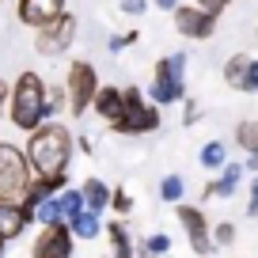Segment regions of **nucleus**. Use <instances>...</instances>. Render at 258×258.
Segmentation results:
<instances>
[{
    "label": "nucleus",
    "instance_id": "obj_25",
    "mask_svg": "<svg viewBox=\"0 0 258 258\" xmlns=\"http://www.w3.org/2000/svg\"><path fill=\"white\" fill-rule=\"evenodd\" d=\"M46 106H49V118H57L61 110H69V95H64V84L57 88V84H49L46 91Z\"/></svg>",
    "mask_w": 258,
    "mask_h": 258
},
{
    "label": "nucleus",
    "instance_id": "obj_26",
    "mask_svg": "<svg viewBox=\"0 0 258 258\" xmlns=\"http://www.w3.org/2000/svg\"><path fill=\"white\" fill-rule=\"evenodd\" d=\"M213 243H217V247H232L235 243V224L232 220H220V224L213 228Z\"/></svg>",
    "mask_w": 258,
    "mask_h": 258
},
{
    "label": "nucleus",
    "instance_id": "obj_31",
    "mask_svg": "<svg viewBox=\"0 0 258 258\" xmlns=\"http://www.w3.org/2000/svg\"><path fill=\"white\" fill-rule=\"evenodd\" d=\"M228 4H232V0H198V8L209 12V16H217V19H220V12H224Z\"/></svg>",
    "mask_w": 258,
    "mask_h": 258
},
{
    "label": "nucleus",
    "instance_id": "obj_36",
    "mask_svg": "<svg viewBox=\"0 0 258 258\" xmlns=\"http://www.w3.org/2000/svg\"><path fill=\"white\" fill-rule=\"evenodd\" d=\"M152 4H156L160 12H175V8H178V0H152Z\"/></svg>",
    "mask_w": 258,
    "mask_h": 258
},
{
    "label": "nucleus",
    "instance_id": "obj_28",
    "mask_svg": "<svg viewBox=\"0 0 258 258\" xmlns=\"http://www.w3.org/2000/svg\"><path fill=\"white\" fill-rule=\"evenodd\" d=\"M239 91H247V95H258V57H250L247 76H243V88H239Z\"/></svg>",
    "mask_w": 258,
    "mask_h": 258
},
{
    "label": "nucleus",
    "instance_id": "obj_23",
    "mask_svg": "<svg viewBox=\"0 0 258 258\" xmlns=\"http://www.w3.org/2000/svg\"><path fill=\"white\" fill-rule=\"evenodd\" d=\"M31 220H38L42 228L46 224H61V209H57V198H46V202H38L31 209Z\"/></svg>",
    "mask_w": 258,
    "mask_h": 258
},
{
    "label": "nucleus",
    "instance_id": "obj_30",
    "mask_svg": "<svg viewBox=\"0 0 258 258\" xmlns=\"http://www.w3.org/2000/svg\"><path fill=\"white\" fill-rule=\"evenodd\" d=\"M198 118H202V106L194 103V99H182V121H186V125H194Z\"/></svg>",
    "mask_w": 258,
    "mask_h": 258
},
{
    "label": "nucleus",
    "instance_id": "obj_5",
    "mask_svg": "<svg viewBox=\"0 0 258 258\" xmlns=\"http://www.w3.org/2000/svg\"><path fill=\"white\" fill-rule=\"evenodd\" d=\"M99 73L91 61H73L69 64V76H64V95H69V114L73 118H84V114L91 110V103H95L99 95Z\"/></svg>",
    "mask_w": 258,
    "mask_h": 258
},
{
    "label": "nucleus",
    "instance_id": "obj_7",
    "mask_svg": "<svg viewBox=\"0 0 258 258\" xmlns=\"http://www.w3.org/2000/svg\"><path fill=\"white\" fill-rule=\"evenodd\" d=\"M73 42H76V16H69V12H64L61 19H53V23H46V27L34 31V49H38L42 57L69 53Z\"/></svg>",
    "mask_w": 258,
    "mask_h": 258
},
{
    "label": "nucleus",
    "instance_id": "obj_35",
    "mask_svg": "<svg viewBox=\"0 0 258 258\" xmlns=\"http://www.w3.org/2000/svg\"><path fill=\"white\" fill-rule=\"evenodd\" d=\"M76 148H80L84 156H91V152H95V145H91V137H76Z\"/></svg>",
    "mask_w": 258,
    "mask_h": 258
},
{
    "label": "nucleus",
    "instance_id": "obj_38",
    "mask_svg": "<svg viewBox=\"0 0 258 258\" xmlns=\"http://www.w3.org/2000/svg\"><path fill=\"white\" fill-rule=\"evenodd\" d=\"M141 258H156V254H145V250H141ZM163 258H167V254H163Z\"/></svg>",
    "mask_w": 258,
    "mask_h": 258
},
{
    "label": "nucleus",
    "instance_id": "obj_1",
    "mask_svg": "<svg viewBox=\"0 0 258 258\" xmlns=\"http://www.w3.org/2000/svg\"><path fill=\"white\" fill-rule=\"evenodd\" d=\"M73 152H76V137L61 125V121H46V125H38L34 133H27V145H23L27 167H31L34 178L69 175Z\"/></svg>",
    "mask_w": 258,
    "mask_h": 258
},
{
    "label": "nucleus",
    "instance_id": "obj_27",
    "mask_svg": "<svg viewBox=\"0 0 258 258\" xmlns=\"http://www.w3.org/2000/svg\"><path fill=\"white\" fill-rule=\"evenodd\" d=\"M110 213H118V217L133 213V198H129V190H110Z\"/></svg>",
    "mask_w": 258,
    "mask_h": 258
},
{
    "label": "nucleus",
    "instance_id": "obj_9",
    "mask_svg": "<svg viewBox=\"0 0 258 258\" xmlns=\"http://www.w3.org/2000/svg\"><path fill=\"white\" fill-rule=\"evenodd\" d=\"M171 19H175V31L182 34V38H190V42H205L217 31V16L202 12L198 4H178V8L171 12Z\"/></svg>",
    "mask_w": 258,
    "mask_h": 258
},
{
    "label": "nucleus",
    "instance_id": "obj_37",
    "mask_svg": "<svg viewBox=\"0 0 258 258\" xmlns=\"http://www.w3.org/2000/svg\"><path fill=\"white\" fill-rule=\"evenodd\" d=\"M243 171H250V175L258 178V156H247V163H243Z\"/></svg>",
    "mask_w": 258,
    "mask_h": 258
},
{
    "label": "nucleus",
    "instance_id": "obj_15",
    "mask_svg": "<svg viewBox=\"0 0 258 258\" xmlns=\"http://www.w3.org/2000/svg\"><path fill=\"white\" fill-rule=\"evenodd\" d=\"M121 106H125V99H121V88H114V84H103L99 88V95H95V103H91V110L99 114L103 121H118L121 118Z\"/></svg>",
    "mask_w": 258,
    "mask_h": 258
},
{
    "label": "nucleus",
    "instance_id": "obj_16",
    "mask_svg": "<svg viewBox=\"0 0 258 258\" xmlns=\"http://www.w3.org/2000/svg\"><path fill=\"white\" fill-rule=\"evenodd\" d=\"M106 239H110V258H137V247L129 239V228L121 220H110L106 224Z\"/></svg>",
    "mask_w": 258,
    "mask_h": 258
},
{
    "label": "nucleus",
    "instance_id": "obj_18",
    "mask_svg": "<svg viewBox=\"0 0 258 258\" xmlns=\"http://www.w3.org/2000/svg\"><path fill=\"white\" fill-rule=\"evenodd\" d=\"M202 167L205 171H224V163H228V148H224V141H205L202 145Z\"/></svg>",
    "mask_w": 258,
    "mask_h": 258
},
{
    "label": "nucleus",
    "instance_id": "obj_8",
    "mask_svg": "<svg viewBox=\"0 0 258 258\" xmlns=\"http://www.w3.org/2000/svg\"><path fill=\"white\" fill-rule=\"evenodd\" d=\"M175 217H178V224H182V232H186V239H190V250L194 254H213L217 250V243H213V232H209V220H205V213H202V205H175Z\"/></svg>",
    "mask_w": 258,
    "mask_h": 258
},
{
    "label": "nucleus",
    "instance_id": "obj_3",
    "mask_svg": "<svg viewBox=\"0 0 258 258\" xmlns=\"http://www.w3.org/2000/svg\"><path fill=\"white\" fill-rule=\"evenodd\" d=\"M121 99H125L121 118L110 125L118 137H145V133H156V129H160V106L148 103L145 91H141L137 84L121 88Z\"/></svg>",
    "mask_w": 258,
    "mask_h": 258
},
{
    "label": "nucleus",
    "instance_id": "obj_6",
    "mask_svg": "<svg viewBox=\"0 0 258 258\" xmlns=\"http://www.w3.org/2000/svg\"><path fill=\"white\" fill-rule=\"evenodd\" d=\"M31 178L34 175L27 167L23 148L12 145V141H0V198H23Z\"/></svg>",
    "mask_w": 258,
    "mask_h": 258
},
{
    "label": "nucleus",
    "instance_id": "obj_22",
    "mask_svg": "<svg viewBox=\"0 0 258 258\" xmlns=\"http://www.w3.org/2000/svg\"><path fill=\"white\" fill-rule=\"evenodd\" d=\"M182 198H186V182H182V175H163V178H160V202H167V205H182Z\"/></svg>",
    "mask_w": 258,
    "mask_h": 258
},
{
    "label": "nucleus",
    "instance_id": "obj_10",
    "mask_svg": "<svg viewBox=\"0 0 258 258\" xmlns=\"http://www.w3.org/2000/svg\"><path fill=\"white\" fill-rule=\"evenodd\" d=\"M73 232H69V224H46L38 228V239H34L31 247V258H73Z\"/></svg>",
    "mask_w": 258,
    "mask_h": 258
},
{
    "label": "nucleus",
    "instance_id": "obj_13",
    "mask_svg": "<svg viewBox=\"0 0 258 258\" xmlns=\"http://www.w3.org/2000/svg\"><path fill=\"white\" fill-rule=\"evenodd\" d=\"M243 182V163H224V171H220V178H213V182H205L202 198H232L235 190H239Z\"/></svg>",
    "mask_w": 258,
    "mask_h": 258
},
{
    "label": "nucleus",
    "instance_id": "obj_17",
    "mask_svg": "<svg viewBox=\"0 0 258 258\" xmlns=\"http://www.w3.org/2000/svg\"><path fill=\"white\" fill-rule=\"evenodd\" d=\"M57 209H61V220L69 224L73 217H80L84 213V194H80V186H64L61 194H57Z\"/></svg>",
    "mask_w": 258,
    "mask_h": 258
},
{
    "label": "nucleus",
    "instance_id": "obj_33",
    "mask_svg": "<svg viewBox=\"0 0 258 258\" xmlns=\"http://www.w3.org/2000/svg\"><path fill=\"white\" fill-rule=\"evenodd\" d=\"M247 217H258V178H250V198H247Z\"/></svg>",
    "mask_w": 258,
    "mask_h": 258
},
{
    "label": "nucleus",
    "instance_id": "obj_11",
    "mask_svg": "<svg viewBox=\"0 0 258 258\" xmlns=\"http://www.w3.org/2000/svg\"><path fill=\"white\" fill-rule=\"evenodd\" d=\"M16 16H19L23 27L38 31V27H46V23L64 16V0H16Z\"/></svg>",
    "mask_w": 258,
    "mask_h": 258
},
{
    "label": "nucleus",
    "instance_id": "obj_29",
    "mask_svg": "<svg viewBox=\"0 0 258 258\" xmlns=\"http://www.w3.org/2000/svg\"><path fill=\"white\" fill-rule=\"evenodd\" d=\"M137 38H141V31H125V34H114V38L106 42V46H110V53H121V49H125V46H133Z\"/></svg>",
    "mask_w": 258,
    "mask_h": 258
},
{
    "label": "nucleus",
    "instance_id": "obj_2",
    "mask_svg": "<svg viewBox=\"0 0 258 258\" xmlns=\"http://www.w3.org/2000/svg\"><path fill=\"white\" fill-rule=\"evenodd\" d=\"M46 91L49 84L42 80L38 73H19L16 84H12V99H8V118L16 129H23V133H34L38 125H46L49 121V106H46Z\"/></svg>",
    "mask_w": 258,
    "mask_h": 258
},
{
    "label": "nucleus",
    "instance_id": "obj_12",
    "mask_svg": "<svg viewBox=\"0 0 258 258\" xmlns=\"http://www.w3.org/2000/svg\"><path fill=\"white\" fill-rule=\"evenodd\" d=\"M31 224V213L23 209L19 198H0V243H12L27 232Z\"/></svg>",
    "mask_w": 258,
    "mask_h": 258
},
{
    "label": "nucleus",
    "instance_id": "obj_32",
    "mask_svg": "<svg viewBox=\"0 0 258 258\" xmlns=\"http://www.w3.org/2000/svg\"><path fill=\"white\" fill-rule=\"evenodd\" d=\"M145 8H148V0H121V12H125V16H141Z\"/></svg>",
    "mask_w": 258,
    "mask_h": 258
},
{
    "label": "nucleus",
    "instance_id": "obj_4",
    "mask_svg": "<svg viewBox=\"0 0 258 258\" xmlns=\"http://www.w3.org/2000/svg\"><path fill=\"white\" fill-rule=\"evenodd\" d=\"M186 53H167L163 61H156L152 69V88H148V95H152L156 106H171V103H182L186 99Z\"/></svg>",
    "mask_w": 258,
    "mask_h": 258
},
{
    "label": "nucleus",
    "instance_id": "obj_19",
    "mask_svg": "<svg viewBox=\"0 0 258 258\" xmlns=\"http://www.w3.org/2000/svg\"><path fill=\"white\" fill-rule=\"evenodd\" d=\"M99 228H103V224H99V217H95V213H88V209H84L80 217L69 220V232H73V239H95Z\"/></svg>",
    "mask_w": 258,
    "mask_h": 258
},
{
    "label": "nucleus",
    "instance_id": "obj_34",
    "mask_svg": "<svg viewBox=\"0 0 258 258\" xmlns=\"http://www.w3.org/2000/svg\"><path fill=\"white\" fill-rule=\"evenodd\" d=\"M8 99H12V88H8V80H0V118H4V106H8Z\"/></svg>",
    "mask_w": 258,
    "mask_h": 258
},
{
    "label": "nucleus",
    "instance_id": "obj_20",
    "mask_svg": "<svg viewBox=\"0 0 258 258\" xmlns=\"http://www.w3.org/2000/svg\"><path fill=\"white\" fill-rule=\"evenodd\" d=\"M235 145L247 156H258V118H247L235 125Z\"/></svg>",
    "mask_w": 258,
    "mask_h": 258
},
{
    "label": "nucleus",
    "instance_id": "obj_39",
    "mask_svg": "<svg viewBox=\"0 0 258 258\" xmlns=\"http://www.w3.org/2000/svg\"><path fill=\"white\" fill-rule=\"evenodd\" d=\"M4 247H8V243H0V258H4Z\"/></svg>",
    "mask_w": 258,
    "mask_h": 258
},
{
    "label": "nucleus",
    "instance_id": "obj_24",
    "mask_svg": "<svg viewBox=\"0 0 258 258\" xmlns=\"http://www.w3.org/2000/svg\"><path fill=\"white\" fill-rule=\"evenodd\" d=\"M141 250H145V254H156V258H163V254L171 250V235H167V232H152L145 243H141Z\"/></svg>",
    "mask_w": 258,
    "mask_h": 258
},
{
    "label": "nucleus",
    "instance_id": "obj_21",
    "mask_svg": "<svg viewBox=\"0 0 258 258\" xmlns=\"http://www.w3.org/2000/svg\"><path fill=\"white\" fill-rule=\"evenodd\" d=\"M247 64H250V57H247V53H232V57H228V64H224V84H228V88H235V91L243 88Z\"/></svg>",
    "mask_w": 258,
    "mask_h": 258
},
{
    "label": "nucleus",
    "instance_id": "obj_14",
    "mask_svg": "<svg viewBox=\"0 0 258 258\" xmlns=\"http://www.w3.org/2000/svg\"><path fill=\"white\" fill-rule=\"evenodd\" d=\"M80 194H84V209L95 213V217H103V213L110 209V182H103V178H95V175L84 178Z\"/></svg>",
    "mask_w": 258,
    "mask_h": 258
}]
</instances>
